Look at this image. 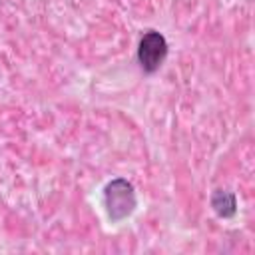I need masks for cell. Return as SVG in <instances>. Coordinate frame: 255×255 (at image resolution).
<instances>
[{
  "label": "cell",
  "instance_id": "1",
  "mask_svg": "<svg viewBox=\"0 0 255 255\" xmlns=\"http://www.w3.org/2000/svg\"><path fill=\"white\" fill-rule=\"evenodd\" d=\"M104 205L112 221H122L129 217L137 205L133 185L124 177L112 179L104 189Z\"/></svg>",
  "mask_w": 255,
  "mask_h": 255
},
{
  "label": "cell",
  "instance_id": "3",
  "mask_svg": "<svg viewBox=\"0 0 255 255\" xmlns=\"http://www.w3.org/2000/svg\"><path fill=\"white\" fill-rule=\"evenodd\" d=\"M211 207L215 209V213H217L219 217H231V215H235V211H237L235 195H233L231 191L217 189V191L211 195Z\"/></svg>",
  "mask_w": 255,
  "mask_h": 255
},
{
  "label": "cell",
  "instance_id": "2",
  "mask_svg": "<svg viewBox=\"0 0 255 255\" xmlns=\"http://www.w3.org/2000/svg\"><path fill=\"white\" fill-rule=\"evenodd\" d=\"M167 58V42L163 38V34L155 32V30H147L137 46V62L139 68L145 74H153L155 70H159V66L165 62Z\"/></svg>",
  "mask_w": 255,
  "mask_h": 255
}]
</instances>
